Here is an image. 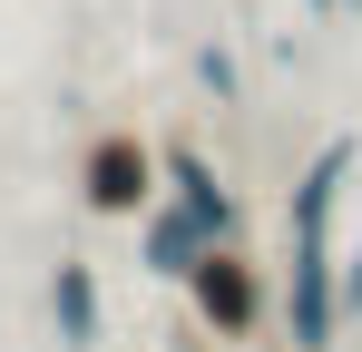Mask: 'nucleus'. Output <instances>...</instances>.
<instances>
[{"mask_svg": "<svg viewBox=\"0 0 362 352\" xmlns=\"http://www.w3.org/2000/svg\"><path fill=\"white\" fill-rule=\"evenodd\" d=\"M303 10H353V0H303Z\"/></svg>", "mask_w": 362, "mask_h": 352, "instance_id": "1a4fd4ad", "label": "nucleus"}, {"mask_svg": "<svg viewBox=\"0 0 362 352\" xmlns=\"http://www.w3.org/2000/svg\"><path fill=\"white\" fill-rule=\"evenodd\" d=\"M186 284H196V303H206V313H216L226 333H245V323H255V274H245L226 245H206V264H196Z\"/></svg>", "mask_w": 362, "mask_h": 352, "instance_id": "f03ea898", "label": "nucleus"}, {"mask_svg": "<svg viewBox=\"0 0 362 352\" xmlns=\"http://www.w3.org/2000/svg\"><path fill=\"white\" fill-rule=\"evenodd\" d=\"M343 303H353V313H362V254H353V274H343Z\"/></svg>", "mask_w": 362, "mask_h": 352, "instance_id": "6e6552de", "label": "nucleus"}, {"mask_svg": "<svg viewBox=\"0 0 362 352\" xmlns=\"http://www.w3.org/2000/svg\"><path fill=\"white\" fill-rule=\"evenodd\" d=\"M353 176V137H333L294 186V343L323 352L333 343V264H323V216H333V186Z\"/></svg>", "mask_w": 362, "mask_h": 352, "instance_id": "f257e3e1", "label": "nucleus"}, {"mask_svg": "<svg viewBox=\"0 0 362 352\" xmlns=\"http://www.w3.org/2000/svg\"><path fill=\"white\" fill-rule=\"evenodd\" d=\"M206 245H216V235L196 225V216H157V225H147V274H196V264H206Z\"/></svg>", "mask_w": 362, "mask_h": 352, "instance_id": "423d86ee", "label": "nucleus"}, {"mask_svg": "<svg viewBox=\"0 0 362 352\" xmlns=\"http://www.w3.org/2000/svg\"><path fill=\"white\" fill-rule=\"evenodd\" d=\"M49 323H59L69 352L98 343V274H88V264H59V274H49Z\"/></svg>", "mask_w": 362, "mask_h": 352, "instance_id": "39448f33", "label": "nucleus"}, {"mask_svg": "<svg viewBox=\"0 0 362 352\" xmlns=\"http://www.w3.org/2000/svg\"><path fill=\"white\" fill-rule=\"evenodd\" d=\"M167 186H177V216H196V225L216 235V245L235 235V196L216 186V167H206V157H186V147H177V167H167Z\"/></svg>", "mask_w": 362, "mask_h": 352, "instance_id": "7ed1b4c3", "label": "nucleus"}, {"mask_svg": "<svg viewBox=\"0 0 362 352\" xmlns=\"http://www.w3.org/2000/svg\"><path fill=\"white\" fill-rule=\"evenodd\" d=\"M196 78H206L216 98H235V59H226V49H196Z\"/></svg>", "mask_w": 362, "mask_h": 352, "instance_id": "0eeeda50", "label": "nucleus"}, {"mask_svg": "<svg viewBox=\"0 0 362 352\" xmlns=\"http://www.w3.org/2000/svg\"><path fill=\"white\" fill-rule=\"evenodd\" d=\"M147 196V147L137 137H98L88 157V206H137Z\"/></svg>", "mask_w": 362, "mask_h": 352, "instance_id": "20e7f679", "label": "nucleus"}]
</instances>
